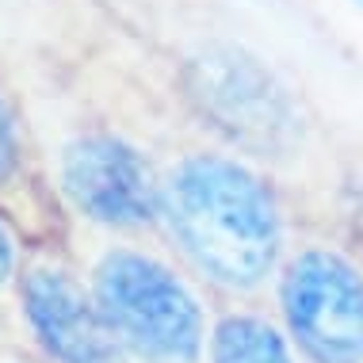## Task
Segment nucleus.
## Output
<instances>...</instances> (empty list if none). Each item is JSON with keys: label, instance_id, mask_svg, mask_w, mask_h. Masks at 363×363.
Here are the masks:
<instances>
[{"label": "nucleus", "instance_id": "f257e3e1", "mask_svg": "<svg viewBox=\"0 0 363 363\" xmlns=\"http://www.w3.org/2000/svg\"><path fill=\"white\" fill-rule=\"evenodd\" d=\"M161 214L203 276L257 287L279 252V211L257 172L230 157L195 153L161 188Z\"/></svg>", "mask_w": 363, "mask_h": 363}, {"label": "nucleus", "instance_id": "f03ea898", "mask_svg": "<svg viewBox=\"0 0 363 363\" xmlns=\"http://www.w3.org/2000/svg\"><path fill=\"white\" fill-rule=\"evenodd\" d=\"M96 302L123 348L145 363H195L203 348V310L195 294L142 252H107L96 268Z\"/></svg>", "mask_w": 363, "mask_h": 363}, {"label": "nucleus", "instance_id": "7ed1b4c3", "mask_svg": "<svg viewBox=\"0 0 363 363\" xmlns=\"http://www.w3.org/2000/svg\"><path fill=\"white\" fill-rule=\"evenodd\" d=\"M291 337L313 363H363V276L329 249H306L283 279Z\"/></svg>", "mask_w": 363, "mask_h": 363}, {"label": "nucleus", "instance_id": "20e7f679", "mask_svg": "<svg viewBox=\"0 0 363 363\" xmlns=\"http://www.w3.org/2000/svg\"><path fill=\"white\" fill-rule=\"evenodd\" d=\"M191 96L233 142L283 150L298 138V111L276 77L238 50H203L191 62Z\"/></svg>", "mask_w": 363, "mask_h": 363}, {"label": "nucleus", "instance_id": "39448f33", "mask_svg": "<svg viewBox=\"0 0 363 363\" xmlns=\"http://www.w3.org/2000/svg\"><path fill=\"white\" fill-rule=\"evenodd\" d=\"M62 188L73 207L104 225H145L161 207L150 164L111 134H81L62 153Z\"/></svg>", "mask_w": 363, "mask_h": 363}, {"label": "nucleus", "instance_id": "423d86ee", "mask_svg": "<svg viewBox=\"0 0 363 363\" xmlns=\"http://www.w3.org/2000/svg\"><path fill=\"white\" fill-rule=\"evenodd\" d=\"M27 325L57 363H123V340L115 337L100 302L62 268H31L23 279Z\"/></svg>", "mask_w": 363, "mask_h": 363}, {"label": "nucleus", "instance_id": "0eeeda50", "mask_svg": "<svg viewBox=\"0 0 363 363\" xmlns=\"http://www.w3.org/2000/svg\"><path fill=\"white\" fill-rule=\"evenodd\" d=\"M214 363H294L287 345L260 318H225L214 329Z\"/></svg>", "mask_w": 363, "mask_h": 363}, {"label": "nucleus", "instance_id": "6e6552de", "mask_svg": "<svg viewBox=\"0 0 363 363\" xmlns=\"http://www.w3.org/2000/svg\"><path fill=\"white\" fill-rule=\"evenodd\" d=\"M19 153H23V145H19L16 115H12V107H8L4 92H0V184L19 169Z\"/></svg>", "mask_w": 363, "mask_h": 363}, {"label": "nucleus", "instance_id": "1a4fd4ad", "mask_svg": "<svg viewBox=\"0 0 363 363\" xmlns=\"http://www.w3.org/2000/svg\"><path fill=\"white\" fill-rule=\"evenodd\" d=\"M12 268H16V245H12V233L0 222V283L12 276Z\"/></svg>", "mask_w": 363, "mask_h": 363}, {"label": "nucleus", "instance_id": "9d476101", "mask_svg": "<svg viewBox=\"0 0 363 363\" xmlns=\"http://www.w3.org/2000/svg\"><path fill=\"white\" fill-rule=\"evenodd\" d=\"M352 4H356V8H359V12H363V0H352Z\"/></svg>", "mask_w": 363, "mask_h": 363}]
</instances>
